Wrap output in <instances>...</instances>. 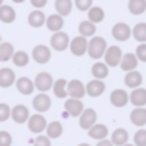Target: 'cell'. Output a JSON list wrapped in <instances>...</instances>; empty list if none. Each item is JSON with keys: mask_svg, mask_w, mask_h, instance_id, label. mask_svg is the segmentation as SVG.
<instances>
[{"mask_svg": "<svg viewBox=\"0 0 146 146\" xmlns=\"http://www.w3.org/2000/svg\"><path fill=\"white\" fill-rule=\"evenodd\" d=\"M64 110H66V113L71 115V116L79 118L80 115H82V111L85 110V108H83L82 99H76V98L66 99V102H64Z\"/></svg>", "mask_w": 146, "mask_h": 146, "instance_id": "cell-10", "label": "cell"}, {"mask_svg": "<svg viewBox=\"0 0 146 146\" xmlns=\"http://www.w3.org/2000/svg\"><path fill=\"white\" fill-rule=\"evenodd\" d=\"M110 102L113 107H124V105L129 104V94H127L124 90L118 88V90H113V91L110 93Z\"/></svg>", "mask_w": 146, "mask_h": 146, "instance_id": "cell-15", "label": "cell"}, {"mask_svg": "<svg viewBox=\"0 0 146 146\" xmlns=\"http://www.w3.org/2000/svg\"><path fill=\"white\" fill-rule=\"evenodd\" d=\"M96 146H115V145L111 143V140L104 138V140H99V141H98V145H96Z\"/></svg>", "mask_w": 146, "mask_h": 146, "instance_id": "cell-44", "label": "cell"}, {"mask_svg": "<svg viewBox=\"0 0 146 146\" xmlns=\"http://www.w3.org/2000/svg\"><path fill=\"white\" fill-rule=\"evenodd\" d=\"M123 146H135V145H129V143H126V145H123Z\"/></svg>", "mask_w": 146, "mask_h": 146, "instance_id": "cell-47", "label": "cell"}, {"mask_svg": "<svg viewBox=\"0 0 146 146\" xmlns=\"http://www.w3.org/2000/svg\"><path fill=\"white\" fill-rule=\"evenodd\" d=\"M11 118H13L14 123L24 124V123H27V121H29L30 111H29V108H27L25 105L17 104V105H14V107L11 108Z\"/></svg>", "mask_w": 146, "mask_h": 146, "instance_id": "cell-14", "label": "cell"}, {"mask_svg": "<svg viewBox=\"0 0 146 146\" xmlns=\"http://www.w3.org/2000/svg\"><path fill=\"white\" fill-rule=\"evenodd\" d=\"M69 36H68V33L64 32H55L54 35L50 36V47L55 49L57 52H63L66 50V49H69Z\"/></svg>", "mask_w": 146, "mask_h": 146, "instance_id": "cell-4", "label": "cell"}, {"mask_svg": "<svg viewBox=\"0 0 146 146\" xmlns=\"http://www.w3.org/2000/svg\"><path fill=\"white\" fill-rule=\"evenodd\" d=\"M137 64H138V58H137L135 54H132V52H129V54H124L123 58H121V69L126 71V72H129V71H133L137 69Z\"/></svg>", "mask_w": 146, "mask_h": 146, "instance_id": "cell-22", "label": "cell"}, {"mask_svg": "<svg viewBox=\"0 0 146 146\" xmlns=\"http://www.w3.org/2000/svg\"><path fill=\"white\" fill-rule=\"evenodd\" d=\"M11 61H13L16 66L24 68V66H27V64H29L30 55L27 54L25 50H16V52H14V55H13V58H11Z\"/></svg>", "mask_w": 146, "mask_h": 146, "instance_id": "cell-34", "label": "cell"}, {"mask_svg": "<svg viewBox=\"0 0 146 146\" xmlns=\"http://www.w3.org/2000/svg\"><path fill=\"white\" fill-rule=\"evenodd\" d=\"M0 21L3 24H13L16 21V11L10 5H2L0 7Z\"/></svg>", "mask_w": 146, "mask_h": 146, "instance_id": "cell-26", "label": "cell"}, {"mask_svg": "<svg viewBox=\"0 0 146 146\" xmlns=\"http://www.w3.org/2000/svg\"><path fill=\"white\" fill-rule=\"evenodd\" d=\"M86 13H88V21H91V22H94V24L102 22L104 17H105V13L101 7H91Z\"/></svg>", "mask_w": 146, "mask_h": 146, "instance_id": "cell-35", "label": "cell"}, {"mask_svg": "<svg viewBox=\"0 0 146 146\" xmlns=\"http://www.w3.org/2000/svg\"><path fill=\"white\" fill-rule=\"evenodd\" d=\"M54 94L57 96L58 99H64L68 98V80L66 79H58L54 82Z\"/></svg>", "mask_w": 146, "mask_h": 146, "instance_id": "cell-28", "label": "cell"}, {"mask_svg": "<svg viewBox=\"0 0 146 146\" xmlns=\"http://www.w3.org/2000/svg\"><path fill=\"white\" fill-rule=\"evenodd\" d=\"M96 33V24L91 21H82L79 24V35L85 36V38H91Z\"/></svg>", "mask_w": 146, "mask_h": 146, "instance_id": "cell-30", "label": "cell"}, {"mask_svg": "<svg viewBox=\"0 0 146 146\" xmlns=\"http://www.w3.org/2000/svg\"><path fill=\"white\" fill-rule=\"evenodd\" d=\"M74 5L80 11H88L93 7V0H74Z\"/></svg>", "mask_w": 146, "mask_h": 146, "instance_id": "cell-39", "label": "cell"}, {"mask_svg": "<svg viewBox=\"0 0 146 146\" xmlns=\"http://www.w3.org/2000/svg\"><path fill=\"white\" fill-rule=\"evenodd\" d=\"M130 123L137 127H143L146 124V108L145 107H135L130 111Z\"/></svg>", "mask_w": 146, "mask_h": 146, "instance_id": "cell-20", "label": "cell"}, {"mask_svg": "<svg viewBox=\"0 0 146 146\" xmlns=\"http://www.w3.org/2000/svg\"><path fill=\"white\" fill-rule=\"evenodd\" d=\"M85 88H86V94L90 98H99L105 91V83L101 79H93L85 85Z\"/></svg>", "mask_w": 146, "mask_h": 146, "instance_id": "cell-13", "label": "cell"}, {"mask_svg": "<svg viewBox=\"0 0 146 146\" xmlns=\"http://www.w3.org/2000/svg\"><path fill=\"white\" fill-rule=\"evenodd\" d=\"M32 104H33V108H35L38 113H44V111H47L49 108H50L52 101L47 96V93H39V94H36L35 98H33Z\"/></svg>", "mask_w": 146, "mask_h": 146, "instance_id": "cell-11", "label": "cell"}, {"mask_svg": "<svg viewBox=\"0 0 146 146\" xmlns=\"http://www.w3.org/2000/svg\"><path fill=\"white\" fill-rule=\"evenodd\" d=\"M61 133H63V124L60 123V121H52V123L47 124V127H46V135L49 137V138H60Z\"/></svg>", "mask_w": 146, "mask_h": 146, "instance_id": "cell-29", "label": "cell"}, {"mask_svg": "<svg viewBox=\"0 0 146 146\" xmlns=\"http://www.w3.org/2000/svg\"><path fill=\"white\" fill-rule=\"evenodd\" d=\"M16 74L10 68H2L0 69V88H10L16 83Z\"/></svg>", "mask_w": 146, "mask_h": 146, "instance_id": "cell-16", "label": "cell"}, {"mask_svg": "<svg viewBox=\"0 0 146 146\" xmlns=\"http://www.w3.org/2000/svg\"><path fill=\"white\" fill-rule=\"evenodd\" d=\"M54 77L49 72H39L38 76L35 77V88L38 90L39 93H47L49 90H52L54 86Z\"/></svg>", "mask_w": 146, "mask_h": 146, "instance_id": "cell-6", "label": "cell"}, {"mask_svg": "<svg viewBox=\"0 0 146 146\" xmlns=\"http://www.w3.org/2000/svg\"><path fill=\"white\" fill-rule=\"evenodd\" d=\"M135 55L138 58V61H145L146 63V42H140L135 50Z\"/></svg>", "mask_w": 146, "mask_h": 146, "instance_id": "cell-41", "label": "cell"}, {"mask_svg": "<svg viewBox=\"0 0 146 146\" xmlns=\"http://www.w3.org/2000/svg\"><path fill=\"white\" fill-rule=\"evenodd\" d=\"M30 3H32L33 8L41 10V8H44L46 5H47V0H30Z\"/></svg>", "mask_w": 146, "mask_h": 146, "instance_id": "cell-43", "label": "cell"}, {"mask_svg": "<svg viewBox=\"0 0 146 146\" xmlns=\"http://www.w3.org/2000/svg\"><path fill=\"white\" fill-rule=\"evenodd\" d=\"M127 8H129L130 14L140 16V14H143L146 11V0H129Z\"/></svg>", "mask_w": 146, "mask_h": 146, "instance_id": "cell-31", "label": "cell"}, {"mask_svg": "<svg viewBox=\"0 0 146 146\" xmlns=\"http://www.w3.org/2000/svg\"><path fill=\"white\" fill-rule=\"evenodd\" d=\"M127 141H129V132H127L126 129L118 127V129L113 130V133H111V143H113L115 146H123V145H126Z\"/></svg>", "mask_w": 146, "mask_h": 146, "instance_id": "cell-25", "label": "cell"}, {"mask_svg": "<svg viewBox=\"0 0 146 146\" xmlns=\"http://www.w3.org/2000/svg\"><path fill=\"white\" fill-rule=\"evenodd\" d=\"M50 57H52V52L47 46L44 44H38L36 47H33L32 50V58L36 61L38 64H46L50 61Z\"/></svg>", "mask_w": 146, "mask_h": 146, "instance_id": "cell-7", "label": "cell"}, {"mask_svg": "<svg viewBox=\"0 0 146 146\" xmlns=\"http://www.w3.org/2000/svg\"><path fill=\"white\" fill-rule=\"evenodd\" d=\"M133 145L135 146H146V129H138L133 135Z\"/></svg>", "mask_w": 146, "mask_h": 146, "instance_id": "cell-37", "label": "cell"}, {"mask_svg": "<svg viewBox=\"0 0 146 146\" xmlns=\"http://www.w3.org/2000/svg\"><path fill=\"white\" fill-rule=\"evenodd\" d=\"M8 118H11V108H10V105L3 104V102H0V123L7 121Z\"/></svg>", "mask_w": 146, "mask_h": 146, "instance_id": "cell-38", "label": "cell"}, {"mask_svg": "<svg viewBox=\"0 0 146 146\" xmlns=\"http://www.w3.org/2000/svg\"><path fill=\"white\" fill-rule=\"evenodd\" d=\"M88 135L91 137L93 140H98V141H99V140H104V138H107V137H108V129H107L105 124L96 123L91 129H88Z\"/></svg>", "mask_w": 146, "mask_h": 146, "instance_id": "cell-23", "label": "cell"}, {"mask_svg": "<svg viewBox=\"0 0 146 146\" xmlns=\"http://www.w3.org/2000/svg\"><path fill=\"white\" fill-rule=\"evenodd\" d=\"M0 42H2V36H0Z\"/></svg>", "mask_w": 146, "mask_h": 146, "instance_id": "cell-49", "label": "cell"}, {"mask_svg": "<svg viewBox=\"0 0 146 146\" xmlns=\"http://www.w3.org/2000/svg\"><path fill=\"white\" fill-rule=\"evenodd\" d=\"M2 5H3V0H0V7H2Z\"/></svg>", "mask_w": 146, "mask_h": 146, "instance_id": "cell-48", "label": "cell"}, {"mask_svg": "<svg viewBox=\"0 0 146 146\" xmlns=\"http://www.w3.org/2000/svg\"><path fill=\"white\" fill-rule=\"evenodd\" d=\"M16 88L21 94L29 96V94H32L33 90H35V82L30 80L29 77H19V79L16 80Z\"/></svg>", "mask_w": 146, "mask_h": 146, "instance_id": "cell-21", "label": "cell"}, {"mask_svg": "<svg viewBox=\"0 0 146 146\" xmlns=\"http://www.w3.org/2000/svg\"><path fill=\"white\" fill-rule=\"evenodd\" d=\"M132 36L138 42H146V22H138L132 29Z\"/></svg>", "mask_w": 146, "mask_h": 146, "instance_id": "cell-36", "label": "cell"}, {"mask_svg": "<svg viewBox=\"0 0 146 146\" xmlns=\"http://www.w3.org/2000/svg\"><path fill=\"white\" fill-rule=\"evenodd\" d=\"M123 55L124 54L121 52V47H118V46H108L107 50H105V55H104V63L108 68L119 66Z\"/></svg>", "mask_w": 146, "mask_h": 146, "instance_id": "cell-2", "label": "cell"}, {"mask_svg": "<svg viewBox=\"0 0 146 146\" xmlns=\"http://www.w3.org/2000/svg\"><path fill=\"white\" fill-rule=\"evenodd\" d=\"M14 3H24V2H25V0H13Z\"/></svg>", "mask_w": 146, "mask_h": 146, "instance_id": "cell-45", "label": "cell"}, {"mask_svg": "<svg viewBox=\"0 0 146 146\" xmlns=\"http://www.w3.org/2000/svg\"><path fill=\"white\" fill-rule=\"evenodd\" d=\"M124 83H126L127 88H138L140 85L143 83V76L138 72V71H129V72H126V77H124Z\"/></svg>", "mask_w": 146, "mask_h": 146, "instance_id": "cell-18", "label": "cell"}, {"mask_svg": "<svg viewBox=\"0 0 146 146\" xmlns=\"http://www.w3.org/2000/svg\"><path fill=\"white\" fill-rule=\"evenodd\" d=\"M96 121H98V113H96V110H93V108H85V110L82 111V115L79 116V126L82 127V129L88 130L96 124Z\"/></svg>", "mask_w": 146, "mask_h": 146, "instance_id": "cell-9", "label": "cell"}, {"mask_svg": "<svg viewBox=\"0 0 146 146\" xmlns=\"http://www.w3.org/2000/svg\"><path fill=\"white\" fill-rule=\"evenodd\" d=\"M47 121H46V118L42 116L41 113H35V115H30L29 121H27V126H29V130L32 133H42L46 130V127H47Z\"/></svg>", "mask_w": 146, "mask_h": 146, "instance_id": "cell-3", "label": "cell"}, {"mask_svg": "<svg viewBox=\"0 0 146 146\" xmlns=\"http://www.w3.org/2000/svg\"><path fill=\"white\" fill-rule=\"evenodd\" d=\"M129 102L135 107H145L146 105V90L138 86V88L132 90V93L129 94Z\"/></svg>", "mask_w": 146, "mask_h": 146, "instance_id": "cell-17", "label": "cell"}, {"mask_svg": "<svg viewBox=\"0 0 146 146\" xmlns=\"http://www.w3.org/2000/svg\"><path fill=\"white\" fill-rule=\"evenodd\" d=\"M63 25H64V19H63V16H60L58 13L50 14V16H47V19H46V27H47L52 33L60 32V30L63 29Z\"/></svg>", "mask_w": 146, "mask_h": 146, "instance_id": "cell-19", "label": "cell"}, {"mask_svg": "<svg viewBox=\"0 0 146 146\" xmlns=\"http://www.w3.org/2000/svg\"><path fill=\"white\" fill-rule=\"evenodd\" d=\"M33 146H52L50 138H49L47 135H41V133H39L35 138V141H33Z\"/></svg>", "mask_w": 146, "mask_h": 146, "instance_id": "cell-42", "label": "cell"}, {"mask_svg": "<svg viewBox=\"0 0 146 146\" xmlns=\"http://www.w3.org/2000/svg\"><path fill=\"white\" fill-rule=\"evenodd\" d=\"M79 146H91V145H88V143H80Z\"/></svg>", "mask_w": 146, "mask_h": 146, "instance_id": "cell-46", "label": "cell"}, {"mask_svg": "<svg viewBox=\"0 0 146 146\" xmlns=\"http://www.w3.org/2000/svg\"><path fill=\"white\" fill-rule=\"evenodd\" d=\"M13 143V137L7 130H0V146H11Z\"/></svg>", "mask_w": 146, "mask_h": 146, "instance_id": "cell-40", "label": "cell"}, {"mask_svg": "<svg viewBox=\"0 0 146 146\" xmlns=\"http://www.w3.org/2000/svg\"><path fill=\"white\" fill-rule=\"evenodd\" d=\"M107 41H105L102 36H91L88 41V52L86 54L93 58V60H99L105 55V50H107Z\"/></svg>", "mask_w": 146, "mask_h": 146, "instance_id": "cell-1", "label": "cell"}, {"mask_svg": "<svg viewBox=\"0 0 146 146\" xmlns=\"http://www.w3.org/2000/svg\"><path fill=\"white\" fill-rule=\"evenodd\" d=\"M46 19L47 17L44 16V13L41 10H35L29 14V25L33 27V29H39L46 24Z\"/></svg>", "mask_w": 146, "mask_h": 146, "instance_id": "cell-24", "label": "cell"}, {"mask_svg": "<svg viewBox=\"0 0 146 146\" xmlns=\"http://www.w3.org/2000/svg\"><path fill=\"white\" fill-rule=\"evenodd\" d=\"M91 74H93L94 79L104 80L105 77L108 76V66L105 63H102V61H96V63L93 64V68H91Z\"/></svg>", "mask_w": 146, "mask_h": 146, "instance_id": "cell-32", "label": "cell"}, {"mask_svg": "<svg viewBox=\"0 0 146 146\" xmlns=\"http://www.w3.org/2000/svg\"><path fill=\"white\" fill-rule=\"evenodd\" d=\"M86 94V88L80 80L74 79L68 82V96L69 98H76V99H82Z\"/></svg>", "mask_w": 146, "mask_h": 146, "instance_id": "cell-12", "label": "cell"}, {"mask_svg": "<svg viewBox=\"0 0 146 146\" xmlns=\"http://www.w3.org/2000/svg\"><path fill=\"white\" fill-rule=\"evenodd\" d=\"M14 47H13V44L11 42H0V61H8V60H11L13 58V55H14Z\"/></svg>", "mask_w": 146, "mask_h": 146, "instance_id": "cell-33", "label": "cell"}, {"mask_svg": "<svg viewBox=\"0 0 146 146\" xmlns=\"http://www.w3.org/2000/svg\"><path fill=\"white\" fill-rule=\"evenodd\" d=\"M111 36H113L116 41L124 42L132 36V29H130L126 22H118V24H115L113 29H111Z\"/></svg>", "mask_w": 146, "mask_h": 146, "instance_id": "cell-8", "label": "cell"}, {"mask_svg": "<svg viewBox=\"0 0 146 146\" xmlns=\"http://www.w3.org/2000/svg\"><path fill=\"white\" fill-rule=\"evenodd\" d=\"M74 8V2L72 0H55V10L60 16H69L71 11Z\"/></svg>", "mask_w": 146, "mask_h": 146, "instance_id": "cell-27", "label": "cell"}, {"mask_svg": "<svg viewBox=\"0 0 146 146\" xmlns=\"http://www.w3.org/2000/svg\"><path fill=\"white\" fill-rule=\"evenodd\" d=\"M69 50H71V54L76 55V57L85 55L86 52H88V39H86L85 36H82V35L72 38L71 42H69Z\"/></svg>", "mask_w": 146, "mask_h": 146, "instance_id": "cell-5", "label": "cell"}]
</instances>
